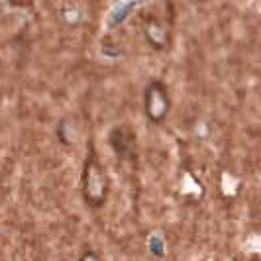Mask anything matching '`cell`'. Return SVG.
Instances as JSON below:
<instances>
[{
    "instance_id": "6da1fadb",
    "label": "cell",
    "mask_w": 261,
    "mask_h": 261,
    "mask_svg": "<svg viewBox=\"0 0 261 261\" xmlns=\"http://www.w3.org/2000/svg\"><path fill=\"white\" fill-rule=\"evenodd\" d=\"M110 193V177L105 163L100 161L94 144H89V151L85 155V163L81 169V196L83 202L92 210L102 208Z\"/></svg>"
},
{
    "instance_id": "7a4b0ae2",
    "label": "cell",
    "mask_w": 261,
    "mask_h": 261,
    "mask_svg": "<svg viewBox=\"0 0 261 261\" xmlns=\"http://www.w3.org/2000/svg\"><path fill=\"white\" fill-rule=\"evenodd\" d=\"M171 92L161 79H151L144 89V114L151 126H161L171 114Z\"/></svg>"
},
{
    "instance_id": "3957f363",
    "label": "cell",
    "mask_w": 261,
    "mask_h": 261,
    "mask_svg": "<svg viewBox=\"0 0 261 261\" xmlns=\"http://www.w3.org/2000/svg\"><path fill=\"white\" fill-rule=\"evenodd\" d=\"M108 144L112 147L114 155L124 163L138 161V138L136 132L128 124H118L108 134Z\"/></svg>"
},
{
    "instance_id": "277c9868",
    "label": "cell",
    "mask_w": 261,
    "mask_h": 261,
    "mask_svg": "<svg viewBox=\"0 0 261 261\" xmlns=\"http://www.w3.org/2000/svg\"><path fill=\"white\" fill-rule=\"evenodd\" d=\"M142 32H144V38L151 49L165 51L169 47V41H171L169 28H167V24L163 20H159L155 16L147 18L144 22V26H142Z\"/></svg>"
},
{
    "instance_id": "5b68a950",
    "label": "cell",
    "mask_w": 261,
    "mask_h": 261,
    "mask_svg": "<svg viewBox=\"0 0 261 261\" xmlns=\"http://www.w3.org/2000/svg\"><path fill=\"white\" fill-rule=\"evenodd\" d=\"M55 136H57V142L65 147L75 145V138H77V128H75V122L71 118L63 116L57 126H55Z\"/></svg>"
},
{
    "instance_id": "8992f818",
    "label": "cell",
    "mask_w": 261,
    "mask_h": 261,
    "mask_svg": "<svg viewBox=\"0 0 261 261\" xmlns=\"http://www.w3.org/2000/svg\"><path fill=\"white\" fill-rule=\"evenodd\" d=\"M147 248H149V253L157 257V259H163L167 255V246H165V240L161 234H153L149 236L147 240Z\"/></svg>"
},
{
    "instance_id": "52a82bcc",
    "label": "cell",
    "mask_w": 261,
    "mask_h": 261,
    "mask_svg": "<svg viewBox=\"0 0 261 261\" xmlns=\"http://www.w3.org/2000/svg\"><path fill=\"white\" fill-rule=\"evenodd\" d=\"M77 261H105L102 259V255L96 251V249H85L81 255H79V259Z\"/></svg>"
},
{
    "instance_id": "ba28073f",
    "label": "cell",
    "mask_w": 261,
    "mask_h": 261,
    "mask_svg": "<svg viewBox=\"0 0 261 261\" xmlns=\"http://www.w3.org/2000/svg\"><path fill=\"white\" fill-rule=\"evenodd\" d=\"M202 261H204V259H202Z\"/></svg>"
}]
</instances>
